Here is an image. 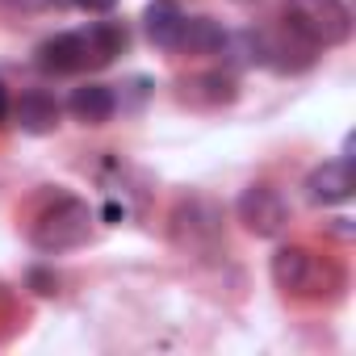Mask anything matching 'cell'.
Wrapping results in <instances>:
<instances>
[{
	"mask_svg": "<svg viewBox=\"0 0 356 356\" xmlns=\"http://www.w3.org/2000/svg\"><path fill=\"white\" fill-rule=\"evenodd\" d=\"M88 231H92V214H88V206L76 202V197H59L55 206H47V210L38 214L30 239H34L38 252H51V256H55V252H72V248H80V243L88 239Z\"/></svg>",
	"mask_w": 356,
	"mask_h": 356,
	"instance_id": "6da1fadb",
	"label": "cell"
},
{
	"mask_svg": "<svg viewBox=\"0 0 356 356\" xmlns=\"http://www.w3.org/2000/svg\"><path fill=\"white\" fill-rule=\"evenodd\" d=\"M327 277H335V268L323 260V256H314L310 248H281L277 256H273V281L285 289V293H293V298H310V293H323L327 289Z\"/></svg>",
	"mask_w": 356,
	"mask_h": 356,
	"instance_id": "7a4b0ae2",
	"label": "cell"
},
{
	"mask_svg": "<svg viewBox=\"0 0 356 356\" xmlns=\"http://www.w3.org/2000/svg\"><path fill=\"white\" fill-rule=\"evenodd\" d=\"M239 222H243L252 235L273 239V235L285 231V222H289V206H285V197H281L277 189H268V185H252V189H243V197H239Z\"/></svg>",
	"mask_w": 356,
	"mask_h": 356,
	"instance_id": "3957f363",
	"label": "cell"
},
{
	"mask_svg": "<svg viewBox=\"0 0 356 356\" xmlns=\"http://www.w3.org/2000/svg\"><path fill=\"white\" fill-rule=\"evenodd\" d=\"M38 63L47 72H84V67H101L97 55H92V42H88V30H76V34H55L38 47Z\"/></svg>",
	"mask_w": 356,
	"mask_h": 356,
	"instance_id": "277c9868",
	"label": "cell"
},
{
	"mask_svg": "<svg viewBox=\"0 0 356 356\" xmlns=\"http://www.w3.org/2000/svg\"><path fill=\"white\" fill-rule=\"evenodd\" d=\"M306 189H310V197L323 202V206L348 202V197L356 193V168H352V159H331V163L314 168L310 181H306Z\"/></svg>",
	"mask_w": 356,
	"mask_h": 356,
	"instance_id": "5b68a950",
	"label": "cell"
},
{
	"mask_svg": "<svg viewBox=\"0 0 356 356\" xmlns=\"http://www.w3.org/2000/svg\"><path fill=\"white\" fill-rule=\"evenodd\" d=\"M143 22H147V38L159 47V51H176L181 47V38H185V13H181V5H172V0H155V5L143 13Z\"/></svg>",
	"mask_w": 356,
	"mask_h": 356,
	"instance_id": "8992f818",
	"label": "cell"
},
{
	"mask_svg": "<svg viewBox=\"0 0 356 356\" xmlns=\"http://www.w3.org/2000/svg\"><path fill=\"white\" fill-rule=\"evenodd\" d=\"M13 122L26 130V134H51L59 126V101L42 88L34 92H22V101L13 105Z\"/></svg>",
	"mask_w": 356,
	"mask_h": 356,
	"instance_id": "52a82bcc",
	"label": "cell"
},
{
	"mask_svg": "<svg viewBox=\"0 0 356 356\" xmlns=\"http://www.w3.org/2000/svg\"><path fill=\"white\" fill-rule=\"evenodd\" d=\"M67 109H72L76 122H84V126H105V122L113 118V109H118V97H113V88H105V84H80V88L72 92Z\"/></svg>",
	"mask_w": 356,
	"mask_h": 356,
	"instance_id": "ba28073f",
	"label": "cell"
},
{
	"mask_svg": "<svg viewBox=\"0 0 356 356\" xmlns=\"http://www.w3.org/2000/svg\"><path fill=\"white\" fill-rule=\"evenodd\" d=\"M181 47H189L193 55H214V51L227 47V34H222V26L214 17H193V22H185Z\"/></svg>",
	"mask_w": 356,
	"mask_h": 356,
	"instance_id": "9c48e42d",
	"label": "cell"
},
{
	"mask_svg": "<svg viewBox=\"0 0 356 356\" xmlns=\"http://www.w3.org/2000/svg\"><path fill=\"white\" fill-rule=\"evenodd\" d=\"M88 42H92L97 63H109L113 55L126 51L130 34H126V26H118V22H97V26H88Z\"/></svg>",
	"mask_w": 356,
	"mask_h": 356,
	"instance_id": "30bf717a",
	"label": "cell"
},
{
	"mask_svg": "<svg viewBox=\"0 0 356 356\" xmlns=\"http://www.w3.org/2000/svg\"><path fill=\"white\" fill-rule=\"evenodd\" d=\"M72 5H76V9H84V13H109L118 0H72Z\"/></svg>",
	"mask_w": 356,
	"mask_h": 356,
	"instance_id": "8fae6325",
	"label": "cell"
},
{
	"mask_svg": "<svg viewBox=\"0 0 356 356\" xmlns=\"http://www.w3.org/2000/svg\"><path fill=\"white\" fill-rule=\"evenodd\" d=\"M5 113H9V92H5V84H0V122H5Z\"/></svg>",
	"mask_w": 356,
	"mask_h": 356,
	"instance_id": "7c38bea8",
	"label": "cell"
}]
</instances>
